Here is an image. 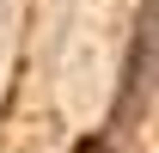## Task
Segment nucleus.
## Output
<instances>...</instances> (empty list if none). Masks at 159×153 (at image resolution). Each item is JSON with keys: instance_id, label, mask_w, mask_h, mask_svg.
<instances>
[{"instance_id": "obj_1", "label": "nucleus", "mask_w": 159, "mask_h": 153, "mask_svg": "<svg viewBox=\"0 0 159 153\" xmlns=\"http://www.w3.org/2000/svg\"><path fill=\"white\" fill-rule=\"evenodd\" d=\"M153 43H159V0L147 6V19H141V49H135V80H129V104H122V116H135L141 110V92L153 86Z\"/></svg>"}]
</instances>
